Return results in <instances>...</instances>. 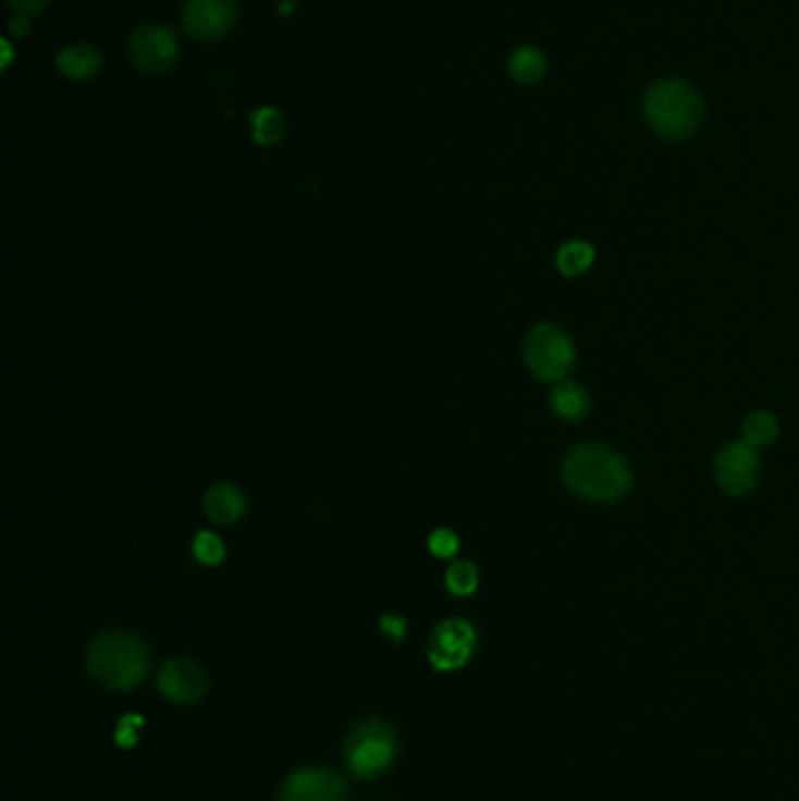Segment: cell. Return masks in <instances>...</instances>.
<instances>
[{"instance_id":"obj_1","label":"cell","mask_w":799,"mask_h":801,"mask_svg":"<svg viewBox=\"0 0 799 801\" xmlns=\"http://www.w3.org/2000/svg\"><path fill=\"white\" fill-rule=\"evenodd\" d=\"M563 481L583 500L614 502L631 488V469L605 445H579L565 457Z\"/></svg>"},{"instance_id":"obj_2","label":"cell","mask_w":799,"mask_h":801,"mask_svg":"<svg viewBox=\"0 0 799 801\" xmlns=\"http://www.w3.org/2000/svg\"><path fill=\"white\" fill-rule=\"evenodd\" d=\"M87 670L109 691H127L142 685L150 670V650L142 638L125 630H109L91 640Z\"/></svg>"},{"instance_id":"obj_3","label":"cell","mask_w":799,"mask_h":801,"mask_svg":"<svg viewBox=\"0 0 799 801\" xmlns=\"http://www.w3.org/2000/svg\"><path fill=\"white\" fill-rule=\"evenodd\" d=\"M703 106L697 89L685 81L668 78L656 83L644 95V120L666 138H685L699 127Z\"/></svg>"},{"instance_id":"obj_4","label":"cell","mask_w":799,"mask_h":801,"mask_svg":"<svg viewBox=\"0 0 799 801\" xmlns=\"http://www.w3.org/2000/svg\"><path fill=\"white\" fill-rule=\"evenodd\" d=\"M396 757V734L380 719L359 722L345 738V762L361 780L385 774Z\"/></svg>"},{"instance_id":"obj_5","label":"cell","mask_w":799,"mask_h":801,"mask_svg":"<svg viewBox=\"0 0 799 801\" xmlns=\"http://www.w3.org/2000/svg\"><path fill=\"white\" fill-rule=\"evenodd\" d=\"M524 354L530 373L542 382L567 380L577 357L570 337L553 323H540L528 333Z\"/></svg>"},{"instance_id":"obj_6","label":"cell","mask_w":799,"mask_h":801,"mask_svg":"<svg viewBox=\"0 0 799 801\" xmlns=\"http://www.w3.org/2000/svg\"><path fill=\"white\" fill-rule=\"evenodd\" d=\"M476 630L463 619H448L434 628L429 638V661L441 673L463 668L476 650Z\"/></svg>"},{"instance_id":"obj_7","label":"cell","mask_w":799,"mask_h":801,"mask_svg":"<svg viewBox=\"0 0 799 801\" xmlns=\"http://www.w3.org/2000/svg\"><path fill=\"white\" fill-rule=\"evenodd\" d=\"M130 54L138 71L148 75H162L174 66L179 57V42L169 28L146 24L134 30L130 40Z\"/></svg>"},{"instance_id":"obj_8","label":"cell","mask_w":799,"mask_h":801,"mask_svg":"<svg viewBox=\"0 0 799 801\" xmlns=\"http://www.w3.org/2000/svg\"><path fill=\"white\" fill-rule=\"evenodd\" d=\"M345 778L327 766H310L291 774L276 801H345Z\"/></svg>"},{"instance_id":"obj_9","label":"cell","mask_w":799,"mask_h":801,"mask_svg":"<svg viewBox=\"0 0 799 801\" xmlns=\"http://www.w3.org/2000/svg\"><path fill=\"white\" fill-rule=\"evenodd\" d=\"M760 459L748 443H732L715 459V481L732 497L748 495L758 485Z\"/></svg>"},{"instance_id":"obj_10","label":"cell","mask_w":799,"mask_h":801,"mask_svg":"<svg viewBox=\"0 0 799 801\" xmlns=\"http://www.w3.org/2000/svg\"><path fill=\"white\" fill-rule=\"evenodd\" d=\"M237 20L235 0H188L183 5V28L197 40L223 38Z\"/></svg>"},{"instance_id":"obj_11","label":"cell","mask_w":799,"mask_h":801,"mask_svg":"<svg viewBox=\"0 0 799 801\" xmlns=\"http://www.w3.org/2000/svg\"><path fill=\"white\" fill-rule=\"evenodd\" d=\"M162 697L172 703H195L207 694V673L190 658H172L160 670Z\"/></svg>"},{"instance_id":"obj_12","label":"cell","mask_w":799,"mask_h":801,"mask_svg":"<svg viewBox=\"0 0 799 801\" xmlns=\"http://www.w3.org/2000/svg\"><path fill=\"white\" fill-rule=\"evenodd\" d=\"M202 508L211 522H217V526H230V522L239 520L244 512H247V500H244L237 485L219 483L207 490Z\"/></svg>"},{"instance_id":"obj_13","label":"cell","mask_w":799,"mask_h":801,"mask_svg":"<svg viewBox=\"0 0 799 801\" xmlns=\"http://www.w3.org/2000/svg\"><path fill=\"white\" fill-rule=\"evenodd\" d=\"M551 410L563 420L577 422L587 418V412L591 410V398L581 384L573 380H561L551 392Z\"/></svg>"},{"instance_id":"obj_14","label":"cell","mask_w":799,"mask_h":801,"mask_svg":"<svg viewBox=\"0 0 799 801\" xmlns=\"http://www.w3.org/2000/svg\"><path fill=\"white\" fill-rule=\"evenodd\" d=\"M57 69L71 81H87L101 69V57L89 45H71L57 57Z\"/></svg>"},{"instance_id":"obj_15","label":"cell","mask_w":799,"mask_h":801,"mask_svg":"<svg viewBox=\"0 0 799 801\" xmlns=\"http://www.w3.org/2000/svg\"><path fill=\"white\" fill-rule=\"evenodd\" d=\"M509 73L516 83L532 85L546 73V59L537 48H518L509 57Z\"/></svg>"},{"instance_id":"obj_16","label":"cell","mask_w":799,"mask_h":801,"mask_svg":"<svg viewBox=\"0 0 799 801\" xmlns=\"http://www.w3.org/2000/svg\"><path fill=\"white\" fill-rule=\"evenodd\" d=\"M741 436H743V443H748L750 448H755V451L764 448V445H772L778 436V420L766 410L750 412L741 427Z\"/></svg>"},{"instance_id":"obj_17","label":"cell","mask_w":799,"mask_h":801,"mask_svg":"<svg viewBox=\"0 0 799 801\" xmlns=\"http://www.w3.org/2000/svg\"><path fill=\"white\" fill-rule=\"evenodd\" d=\"M593 260H595L593 246L575 239V242H567L561 246L558 256H556V266L563 276H579L591 270Z\"/></svg>"},{"instance_id":"obj_18","label":"cell","mask_w":799,"mask_h":801,"mask_svg":"<svg viewBox=\"0 0 799 801\" xmlns=\"http://www.w3.org/2000/svg\"><path fill=\"white\" fill-rule=\"evenodd\" d=\"M445 589L457 597H467L479 589V569L469 560H457L445 572Z\"/></svg>"},{"instance_id":"obj_19","label":"cell","mask_w":799,"mask_h":801,"mask_svg":"<svg viewBox=\"0 0 799 801\" xmlns=\"http://www.w3.org/2000/svg\"><path fill=\"white\" fill-rule=\"evenodd\" d=\"M254 138L260 146H274L284 134V120L274 108H260L251 118Z\"/></svg>"},{"instance_id":"obj_20","label":"cell","mask_w":799,"mask_h":801,"mask_svg":"<svg viewBox=\"0 0 799 801\" xmlns=\"http://www.w3.org/2000/svg\"><path fill=\"white\" fill-rule=\"evenodd\" d=\"M193 553L199 563L213 567L225 558V544L219 534L205 530L197 532V537L193 539Z\"/></svg>"},{"instance_id":"obj_21","label":"cell","mask_w":799,"mask_h":801,"mask_svg":"<svg viewBox=\"0 0 799 801\" xmlns=\"http://www.w3.org/2000/svg\"><path fill=\"white\" fill-rule=\"evenodd\" d=\"M427 544H429V551H432V556H437L441 560H448V558H453L455 553H457L459 539H457V534L453 530L441 528V530H434L432 532V537H429Z\"/></svg>"},{"instance_id":"obj_22","label":"cell","mask_w":799,"mask_h":801,"mask_svg":"<svg viewBox=\"0 0 799 801\" xmlns=\"http://www.w3.org/2000/svg\"><path fill=\"white\" fill-rule=\"evenodd\" d=\"M380 628H382V633H385L388 638H392L394 642H398V640L404 638V633H406V621L402 619V616L388 614V616H382V619H380Z\"/></svg>"},{"instance_id":"obj_23","label":"cell","mask_w":799,"mask_h":801,"mask_svg":"<svg viewBox=\"0 0 799 801\" xmlns=\"http://www.w3.org/2000/svg\"><path fill=\"white\" fill-rule=\"evenodd\" d=\"M50 0H8V5L17 14H34L40 12Z\"/></svg>"},{"instance_id":"obj_24","label":"cell","mask_w":799,"mask_h":801,"mask_svg":"<svg viewBox=\"0 0 799 801\" xmlns=\"http://www.w3.org/2000/svg\"><path fill=\"white\" fill-rule=\"evenodd\" d=\"M10 30H12V36H26L28 34V17H26V14H17V17H14L12 22H10Z\"/></svg>"}]
</instances>
